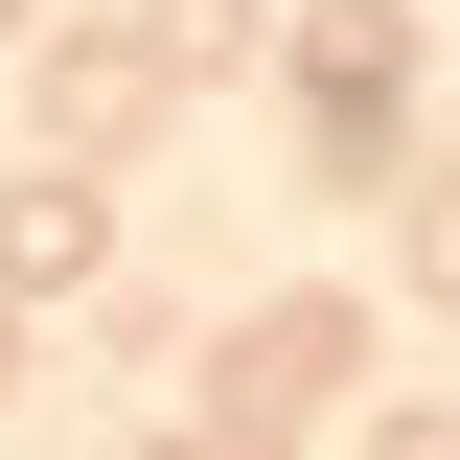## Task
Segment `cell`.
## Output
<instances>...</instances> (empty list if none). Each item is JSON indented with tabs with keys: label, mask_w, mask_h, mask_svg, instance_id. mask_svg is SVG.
Returning a JSON list of instances; mask_svg holds the SVG:
<instances>
[{
	"label": "cell",
	"mask_w": 460,
	"mask_h": 460,
	"mask_svg": "<svg viewBox=\"0 0 460 460\" xmlns=\"http://www.w3.org/2000/svg\"><path fill=\"white\" fill-rule=\"evenodd\" d=\"M69 277H115V208H93V184H23V208H0V299H69Z\"/></svg>",
	"instance_id": "277c9868"
},
{
	"label": "cell",
	"mask_w": 460,
	"mask_h": 460,
	"mask_svg": "<svg viewBox=\"0 0 460 460\" xmlns=\"http://www.w3.org/2000/svg\"><path fill=\"white\" fill-rule=\"evenodd\" d=\"M23 69H47V138H69V184H93L115 138L162 115V47H138V23H47V47H23Z\"/></svg>",
	"instance_id": "3957f363"
},
{
	"label": "cell",
	"mask_w": 460,
	"mask_h": 460,
	"mask_svg": "<svg viewBox=\"0 0 460 460\" xmlns=\"http://www.w3.org/2000/svg\"><path fill=\"white\" fill-rule=\"evenodd\" d=\"M345 368H368V299H253V323L208 345V414H230V438H299Z\"/></svg>",
	"instance_id": "7a4b0ae2"
},
{
	"label": "cell",
	"mask_w": 460,
	"mask_h": 460,
	"mask_svg": "<svg viewBox=\"0 0 460 460\" xmlns=\"http://www.w3.org/2000/svg\"><path fill=\"white\" fill-rule=\"evenodd\" d=\"M47 23H69V0H0V47H47Z\"/></svg>",
	"instance_id": "9c48e42d"
},
{
	"label": "cell",
	"mask_w": 460,
	"mask_h": 460,
	"mask_svg": "<svg viewBox=\"0 0 460 460\" xmlns=\"http://www.w3.org/2000/svg\"><path fill=\"white\" fill-rule=\"evenodd\" d=\"M277 69H299L323 184H414V0H299V23H277Z\"/></svg>",
	"instance_id": "6da1fadb"
},
{
	"label": "cell",
	"mask_w": 460,
	"mask_h": 460,
	"mask_svg": "<svg viewBox=\"0 0 460 460\" xmlns=\"http://www.w3.org/2000/svg\"><path fill=\"white\" fill-rule=\"evenodd\" d=\"M368 460H460V414H438V392H414V414H368Z\"/></svg>",
	"instance_id": "52a82bcc"
},
{
	"label": "cell",
	"mask_w": 460,
	"mask_h": 460,
	"mask_svg": "<svg viewBox=\"0 0 460 460\" xmlns=\"http://www.w3.org/2000/svg\"><path fill=\"white\" fill-rule=\"evenodd\" d=\"M138 47H162V93H208V69H253V47H277V0H162Z\"/></svg>",
	"instance_id": "5b68a950"
},
{
	"label": "cell",
	"mask_w": 460,
	"mask_h": 460,
	"mask_svg": "<svg viewBox=\"0 0 460 460\" xmlns=\"http://www.w3.org/2000/svg\"><path fill=\"white\" fill-rule=\"evenodd\" d=\"M162 460H277V438H230V414H184V438H162Z\"/></svg>",
	"instance_id": "ba28073f"
},
{
	"label": "cell",
	"mask_w": 460,
	"mask_h": 460,
	"mask_svg": "<svg viewBox=\"0 0 460 460\" xmlns=\"http://www.w3.org/2000/svg\"><path fill=\"white\" fill-rule=\"evenodd\" d=\"M392 230H414V299H460V162H414V184H392Z\"/></svg>",
	"instance_id": "8992f818"
},
{
	"label": "cell",
	"mask_w": 460,
	"mask_h": 460,
	"mask_svg": "<svg viewBox=\"0 0 460 460\" xmlns=\"http://www.w3.org/2000/svg\"><path fill=\"white\" fill-rule=\"evenodd\" d=\"M0 392H23V323H0Z\"/></svg>",
	"instance_id": "30bf717a"
}]
</instances>
